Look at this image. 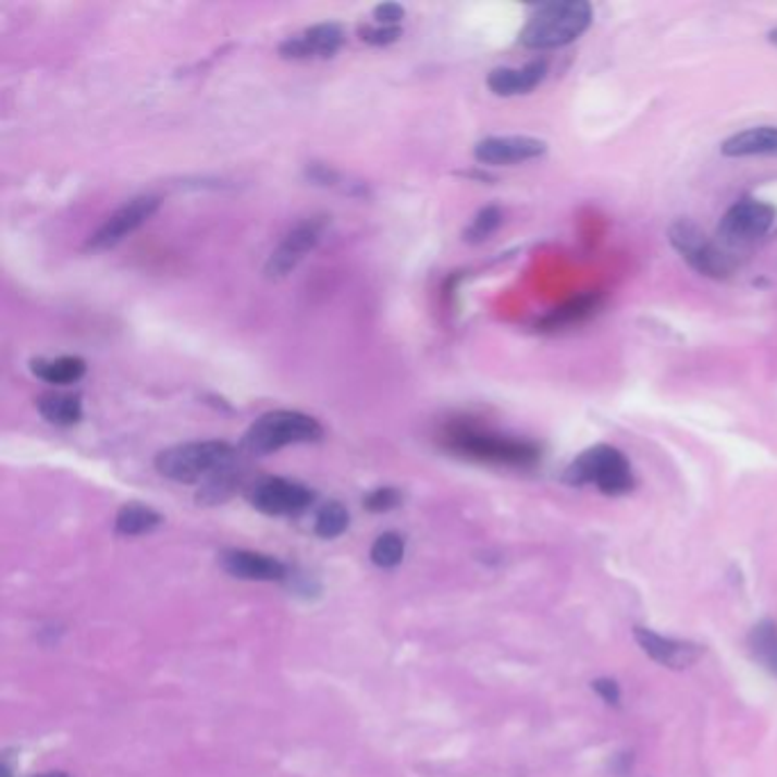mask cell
<instances>
[{
    "label": "cell",
    "mask_w": 777,
    "mask_h": 777,
    "mask_svg": "<svg viewBox=\"0 0 777 777\" xmlns=\"http://www.w3.org/2000/svg\"><path fill=\"white\" fill-rule=\"evenodd\" d=\"M593 23V8L587 0H558L533 12L520 33V44L531 51H550L572 44Z\"/></svg>",
    "instance_id": "obj_1"
},
{
    "label": "cell",
    "mask_w": 777,
    "mask_h": 777,
    "mask_svg": "<svg viewBox=\"0 0 777 777\" xmlns=\"http://www.w3.org/2000/svg\"><path fill=\"white\" fill-rule=\"evenodd\" d=\"M237 464V454L229 443L201 441L169 447L156 456V470L178 483L208 481Z\"/></svg>",
    "instance_id": "obj_2"
},
{
    "label": "cell",
    "mask_w": 777,
    "mask_h": 777,
    "mask_svg": "<svg viewBox=\"0 0 777 777\" xmlns=\"http://www.w3.org/2000/svg\"><path fill=\"white\" fill-rule=\"evenodd\" d=\"M322 424L299 410H272L260 416L242 439V449L251 456H264L287 445L314 443L322 439Z\"/></svg>",
    "instance_id": "obj_3"
},
{
    "label": "cell",
    "mask_w": 777,
    "mask_h": 777,
    "mask_svg": "<svg viewBox=\"0 0 777 777\" xmlns=\"http://www.w3.org/2000/svg\"><path fill=\"white\" fill-rule=\"evenodd\" d=\"M564 481L570 485H595L604 495H625L634 489V472L620 449L595 445L572 460Z\"/></svg>",
    "instance_id": "obj_4"
},
{
    "label": "cell",
    "mask_w": 777,
    "mask_h": 777,
    "mask_svg": "<svg viewBox=\"0 0 777 777\" xmlns=\"http://www.w3.org/2000/svg\"><path fill=\"white\" fill-rule=\"evenodd\" d=\"M668 239L673 249L682 256L693 270L710 279H727L732 274V258L712 237L704 235L693 222L677 220L668 229Z\"/></svg>",
    "instance_id": "obj_5"
},
{
    "label": "cell",
    "mask_w": 777,
    "mask_h": 777,
    "mask_svg": "<svg viewBox=\"0 0 777 777\" xmlns=\"http://www.w3.org/2000/svg\"><path fill=\"white\" fill-rule=\"evenodd\" d=\"M777 220L775 206L762 199H739L735 206L727 208L718 224V239L727 249H741L762 239Z\"/></svg>",
    "instance_id": "obj_6"
},
{
    "label": "cell",
    "mask_w": 777,
    "mask_h": 777,
    "mask_svg": "<svg viewBox=\"0 0 777 777\" xmlns=\"http://www.w3.org/2000/svg\"><path fill=\"white\" fill-rule=\"evenodd\" d=\"M454 445L479 460H491V464H502V466H516V468H527L533 466L541 458V449L520 441V439H506V435L497 433H481V431H458L454 435Z\"/></svg>",
    "instance_id": "obj_7"
},
{
    "label": "cell",
    "mask_w": 777,
    "mask_h": 777,
    "mask_svg": "<svg viewBox=\"0 0 777 777\" xmlns=\"http://www.w3.org/2000/svg\"><path fill=\"white\" fill-rule=\"evenodd\" d=\"M249 502L267 516H293L308 508L314 499V493L297 481H287L281 477L258 479L249 489Z\"/></svg>",
    "instance_id": "obj_8"
},
{
    "label": "cell",
    "mask_w": 777,
    "mask_h": 777,
    "mask_svg": "<svg viewBox=\"0 0 777 777\" xmlns=\"http://www.w3.org/2000/svg\"><path fill=\"white\" fill-rule=\"evenodd\" d=\"M158 208H160L158 197H137V199L124 203L114 214L108 217V220L99 226V231L89 235L85 247L89 251H106V249L116 247L121 239H126L141 224H147L151 217L158 212Z\"/></svg>",
    "instance_id": "obj_9"
},
{
    "label": "cell",
    "mask_w": 777,
    "mask_h": 777,
    "mask_svg": "<svg viewBox=\"0 0 777 777\" xmlns=\"http://www.w3.org/2000/svg\"><path fill=\"white\" fill-rule=\"evenodd\" d=\"M322 233H324V222L320 220L301 222L297 229L289 231L283 237L281 245L274 249V254L264 264V274L270 279H283L285 274L293 272L304 260V256L320 245Z\"/></svg>",
    "instance_id": "obj_10"
},
{
    "label": "cell",
    "mask_w": 777,
    "mask_h": 777,
    "mask_svg": "<svg viewBox=\"0 0 777 777\" xmlns=\"http://www.w3.org/2000/svg\"><path fill=\"white\" fill-rule=\"evenodd\" d=\"M547 153V141L527 135H504V137H485L474 147V158L481 164H520L543 158Z\"/></svg>",
    "instance_id": "obj_11"
},
{
    "label": "cell",
    "mask_w": 777,
    "mask_h": 777,
    "mask_svg": "<svg viewBox=\"0 0 777 777\" xmlns=\"http://www.w3.org/2000/svg\"><path fill=\"white\" fill-rule=\"evenodd\" d=\"M343 46V28L337 23H318L306 33L289 37L279 46V53L285 60H308V58H331Z\"/></svg>",
    "instance_id": "obj_12"
},
{
    "label": "cell",
    "mask_w": 777,
    "mask_h": 777,
    "mask_svg": "<svg viewBox=\"0 0 777 777\" xmlns=\"http://www.w3.org/2000/svg\"><path fill=\"white\" fill-rule=\"evenodd\" d=\"M634 639L641 645V650L648 654L650 659L666 668H689L695 664L702 654V648L689 641H677L670 637H662L657 631L645 629V627H634Z\"/></svg>",
    "instance_id": "obj_13"
},
{
    "label": "cell",
    "mask_w": 777,
    "mask_h": 777,
    "mask_svg": "<svg viewBox=\"0 0 777 777\" xmlns=\"http://www.w3.org/2000/svg\"><path fill=\"white\" fill-rule=\"evenodd\" d=\"M547 76V64L545 60H533L522 69H495L489 76V87L497 96H520L536 89Z\"/></svg>",
    "instance_id": "obj_14"
},
{
    "label": "cell",
    "mask_w": 777,
    "mask_h": 777,
    "mask_svg": "<svg viewBox=\"0 0 777 777\" xmlns=\"http://www.w3.org/2000/svg\"><path fill=\"white\" fill-rule=\"evenodd\" d=\"M222 564L226 572L239 579H254V581H279L287 575L285 566L272 556L247 552V550H231L222 556Z\"/></svg>",
    "instance_id": "obj_15"
},
{
    "label": "cell",
    "mask_w": 777,
    "mask_h": 777,
    "mask_svg": "<svg viewBox=\"0 0 777 777\" xmlns=\"http://www.w3.org/2000/svg\"><path fill=\"white\" fill-rule=\"evenodd\" d=\"M725 158H755L777 156V126H755L735 133L720 144Z\"/></svg>",
    "instance_id": "obj_16"
},
{
    "label": "cell",
    "mask_w": 777,
    "mask_h": 777,
    "mask_svg": "<svg viewBox=\"0 0 777 777\" xmlns=\"http://www.w3.org/2000/svg\"><path fill=\"white\" fill-rule=\"evenodd\" d=\"M30 370L37 379L53 383V385H66L76 383L78 379L85 377L87 366L85 360L78 356H60V358H37L30 362Z\"/></svg>",
    "instance_id": "obj_17"
},
{
    "label": "cell",
    "mask_w": 777,
    "mask_h": 777,
    "mask_svg": "<svg viewBox=\"0 0 777 777\" xmlns=\"http://www.w3.org/2000/svg\"><path fill=\"white\" fill-rule=\"evenodd\" d=\"M602 306V295L600 293H587V295H579L570 301H566L564 306H558L554 308L547 318L541 322L543 329L547 331H554V329H562V326H568V324H577V322H584L587 318H591V314Z\"/></svg>",
    "instance_id": "obj_18"
},
{
    "label": "cell",
    "mask_w": 777,
    "mask_h": 777,
    "mask_svg": "<svg viewBox=\"0 0 777 777\" xmlns=\"http://www.w3.org/2000/svg\"><path fill=\"white\" fill-rule=\"evenodd\" d=\"M748 648L755 662L777 677V622L762 620L752 627L748 634Z\"/></svg>",
    "instance_id": "obj_19"
},
{
    "label": "cell",
    "mask_w": 777,
    "mask_h": 777,
    "mask_svg": "<svg viewBox=\"0 0 777 777\" xmlns=\"http://www.w3.org/2000/svg\"><path fill=\"white\" fill-rule=\"evenodd\" d=\"M41 418L58 427L78 424L83 418V404L76 395H44L37 402Z\"/></svg>",
    "instance_id": "obj_20"
},
{
    "label": "cell",
    "mask_w": 777,
    "mask_h": 777,
    "mask_svg": "<svg viewBox=\"0 0 777 777\" xmlns=\"http://www.w3.org/2000/svg\"><path fill=\"white\" fill-rule=\"evenodd\" d=\"M160 522H162V516L158 511H153L151 506L126 504L116 514L114 529H116V533H121V536H141V533H149L156 527H160Z\"/></svg>",
    "instance_id": "obj_21"
},
{
    "label": "cell",
    "mask_w": 777,
    "mask_h": 777,
    "mask_svg": "<svg viewBox=\"0 0 777 777\" xmlns=\"http://www.w3.org/2000/svg\"><path fill=\"white\" fill-rule=\"evenodd\" d=\"M349 527V514L340 502H329L320 508L318 518H314V533L322 539H335L340 533H345Z\"/></svg>",
    "instance_id": "obj_22"
},
{
    "label": "cell",
    "mask_w": 777,
    "mask_h": 777,
    "mask_svg": "<svg viewBox=\"0 0 777 777\" xmlns=\"http://www.w3.org/2000/svg\"><path fill=\"white\" fill-rule=\"evenodd\" d=\"M372 562L379 568H395L402 564L404 558V539L395 531H387L383 536H379L372 545Z\"/></svg>",
    "instance_id": "obj_23"
},
{
    "label": "cell",
    "mask_w": 777,
    "mask_h": 777,
    "mask_svg": "<svg viewBox=\"0 0 777 777\" xmlns=\"http://www.w3.org/2000/svg\"><path fill=\"white\" fill-rule=\"evenodd\" d=\"M502 224V210L497 206H489V208H481L477 214H474V220L470 222V226L466 229V239L468 242H483L489 235H493Z\"/></svg>",
    "instance_id": "obj_24"
},
{
    "label": "cell",
    "mask_w": 777,
    "mask_h": 777,
    "mask_svg": "<svg viewBox=\"0 0 777 777\" xmlns=\"http://www.w3.org/2000/svg\"><path fill=\"white\" fill-rule=\"evenodd\" d=\"M399 502H402V495L395 489H379V491H374V493H370L366 497V506L370 508L372 514L391 511V508L399 506Z\"/></svg>",
    "instance_id": "obj_25"
},
{
    "label": "cell",
    "mask_w": 777,
    "mask_h": 777,
    "mask_svg": "<svg viewBox=\"0 0 777 777\" xmlns=\"http://www.w3.org/2000/svg\"><path fill=\"white\" fill-rule=\"evenodd\" d=\"M362 41H368L372 46H387L402 37L399 26H381V28H366L360 33Z\"/></svg>",
    "instance_id": "obj_26"
},
{
    "label": "cell",
    "mask_w": 777,
    "mask_h": 777,
    "mask_svg": "<svg viewBox=\"0 0 777 777\" xmlns=\"http://www.w3.org/2000/svg\"><path fill=\"white\" fill-rule=\"evenodd\" d=\"M404 14H406L404 8L397 3H383L374 8V18L381 23V26H397Z\"/></svg>",
    "instance_id": "obj_27"
},
{
    "label": "cell",
    "mask_w": 777,
    "mask_h": 777,
    "mask_svg": "<svg viewBox=\"0 0 777 777\" xmlns=\"http://www.w3.org/2000/svg\"><path fill=\"white\" fill-rule=\"evenodd\" d=\"M593 689L597 691V695L606 702V704H618L620 702V689L618 684L614 682V679H595L593 682Z\"/></svg>",
    "instance_id": "obj_28"
},
{
    "label": "cell",
    "mask_w": 777,
    "mask_h": 777,
    "mask_svg": "<svg viewBox=\"0 0 777 777\" xmlns=\"http://www.w3.org/2000/svg\"><path fill=\"white\" fill-rule=\"evenodd\" d=\"M33 777H69L64 773H41V775H33Z\"/></svg>",
    "instance_id": "obj_29"
},
{
    "label": "cell",
    "mask_w": 777,
    "mask_h": 777,
    "mask_svg": "<svg viewBox=\"0 0 777 777\" xmlns=\"http://www.w3.org/2000/svg\"><path fill=\"white\" fill-rule=\"evenodd\" d=\"M768 41H770L773 46H777V28H773V30L768 33Z\"/></svg>",
    "instance_id": "obj_30"
}]
</instances>
